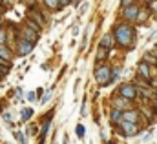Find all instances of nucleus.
<instances>
[{"label": "nucleus", "instance_id": "obj_24", "mask_svg": "<svg viewBox=\"0 0 157 144\" xmlns=\"http://www.w3.org/2000/svg\"><path fill=\"white\" fill-rule=\"evenodd\" d=\"M155 100H157V91H155Z\"/></svg>", "mask_w": 157, "mask_h": 144}, {"label": "nucleus", "instance_id": "obj_1", "mask_svg": "<svg viewBox=\"0 0 157 144\" xmlns=\"http://www.w3.org/2000/svg\"><path fill=\"white\" fill-rule=\"evenodd\" d=\"M115 40H117L121 46H124V47H132V44H133V38H135V33H133V28L132 26H128V24H121L115 28Z\"/></svg>", "mask_w": 157, "mask_h": 144}, {"label": "nucleus", "instance_id": "obj_3", "mask_svg": "<svg viewBox=\"0 0 157 144\" xmlns=\"http://www.w3.org/2000/svg\"><path fill=\"white\" fill-rule=\"evenodd\" d=\"M35 47V42H31V40H28V38H20L18 40V55L20 57H24V55H28V53H31V49Z\"/></svg>", "mask_w": 157, "mask_h": 144}, {"label": "nucleus", "instance_id": "obj_25", "mask_svg": "<svg viewBox=\"0 0 157 144\" xmlns=\"http://www.w3.org/2000/svg\"><path fill=\"white\" fill-rule=\"evenodd\" d=\"M0 78H2V73H0Z\"/></svg>", "mask_w": 157, "mask_h": 144}, {"label": "nucleus", "instance_id": "obj_18", "mask_svg": "<svg viewBox=\"0 0 157 144\" xmlns=\"http://www.w3.org/2000/svg\"><path fill=\"white\" fill-rule=\"evenodd\" d=\"M15 137H17V141H18L20 144H24V142H26V139H24V135H22L20 131H17V133H15Z\"/></svg>", "mask_w": 157, "mask_h": 144}, {"label": "nucleus", "instance_id": "obj_23", "mask_svg": "<svg viewBox=\"0 0 157 144\" xmlns=\"http://www.w3.org/2000/svg\"><path fill=\"white\" fill-rule=\"evenodd\" d=\"M49 97H51V95H49V93H46V95H44V99H42V102H48V99H49Z\"/></svg>", "mask_w": 157, "mask_h": 144}, {"label": "nucleus", "instance_id": "obj_4", "mask_svg": "<svg viewBox=\"0 0 157 144\" xmlns=\"http://www.w3.org/2000/svg\"><path fill=\"white\" fill-rule=\"evenodd\" d=\"M121 131H122L124 135L132 137V135H137V133H139V126H137V124H132V122L122 120V122H121Z\"/></svg>", "mask_w": 157, "mask_h": 144}, {"label": "nucleus", "instance_id": "obj_12", "mask_svg": "<svg viewBox=\"0 0 157 144\" xmlns=\"http://www.w3.org/2000/svg\"><path fill=\"white\" fill-rule=\"evenodd\" d=\"M24 35L29 36V40H31V42H35V40H37V36H39L33 29H31V28H24Z\"/></svg>", "mask_w": 157, "mask_h": 144}, {"label": "nucleus", "instance_id": "obj_8", "mask_svg": "<svg viewBox=\"0 0 157 144\" xmlns=\"http://www.w3.org/2000/svg\"><path fill=\"white\" fill-rule=\"evenodd\" d=\"M137 111H133V109H128V111H124V115H122V119L126 120V122H132V124H135L137 122Z\"/></svg>", "mask_w": 157, "mask_h": 144}, {"label": "nucleus", "instance_id": "obj_6", "mask_svg": "<svg viewBox=\"0 0 157 144\" xmlns=\"http://www.w3.org/2000/svg\"><path fill=\"white\" fill-rule=\"evenodd\" d=\"M139 7L133 4V6H130V7H126L124 9V18H128V20H137L139 18Z\"/></svg>", "mask_w": 157, "mask_h": 144}, {"label": "nucleus", "instance_id": "obj_5", "mask_svg": "<svg viewBox=\"0 0 157 144\" xmlns=\"http://www.w3.org/2000/svg\"><path fill=\"white\" fill-rule=\"evenodd\" d=\"M121 95H122L124 99L132 100V99H135V97H137V89H135L133 86L126 84V86H121Z\"/></svg>", "mask_w": 157, "mask_h": 144}, {"label": "nucleus", "instance_id": "obj_10", "mask_svg": "<svg viewBox=\"0 0 157 144\" xmlns=\"http://www.w3.org/2000/svg\"><path fill=\"white\" fill-rule=\"evenodd\" d=\"M0 59H4L6 62H11V51H9L4 44L0 46Z\"/></svg>", "mask_w": 157, "mask_h": 144}, {"label": "nucleus", "instance_id": "obj_17", "mask_svg": "<svg viewBox=\"0 0 157 144\" xmlns=\"http://www.w3.org/2000/svg\"><path fill=\"white\" fill-rule=\"evenodd\" d=\"M146 17H148V9H143V11L139 13V18H137V20H139V22H144Z\"/></svg>", "mask_w": 157, "mask_h": 144}, {"label": "nucleus", "instance_id": "obj_19", "mask_svg": "<svg viewBox=\"0 0 157 144\" xmlns=\"http://www.w3.org/2000/svg\"><path fill=\"white\" fill-rule=\"evenodd\" d=\"M150 11L152 13H157V0H152L150 2Z\"/></svg>", "mask_w": 157, "mask_h": 144}, {"label": "nucleus", "instance_id": "obj_21", "mask_svg": "<svg viewBox=\"0 0 157 144\" xmlns=\"http://www.w3.org/2000/svg\"><path fill=\"white\" fill-rule=\"evenodd\" d=\"M132 2H133V0H122V6H124V9H126V7H130V6H133Z\"/></svg>", "mask_w": 157, "mask_h": 144}, {"label": "nucleus", "instance_id": "obj_11", "mask_svg": "<svg viewBox=\"0 0 157 144\" xmlns=\"http://www.w3.org/2000/svg\"><path fill=\"white\" fill-rule=\"evenodd\" d=\"M112 44H113V38H112V35L102 36V40H101V47H106V49H110V47H112Z\"/></svg>", "mask_w": 157, "mask_h": 144}, {"label": "nucleus", "instance_id": "obj_13", "mask_svg": "<svg viewBox=\"0 0 157 144\" xmlns=\"http://www.w3.org/2000/svg\"><path fill=\"white\" fill-rule=\"evenodd\" d=\"M108 51H110V49H106V47H99L97 59H99V60H104V59H106V55H108Z\"/></svg>", "mask_w": 157, "mask_h": 144}, {"label": "nucleus", "instance_id": "obj_16", "mask_svg": "<svg viewBox=\"0 0 157 144\" xmlns=\"http://www.w3.org/2000/svg\"><path fill=\"white\" fill-rule=\"evenodd\" d=\"M75 133H77L78 139H82V137H84V126H82V124H78L77 128H75Z\"/></svg>", "mask_w": 157, "mask_h": 144}, {"label": "nucleus", "instance_id": "obj_7", "mask_svg": "<svg viewBox=\"0 0 157 144\" xmlns=\"http://www.w3.org/2000/svg\"><path fill=\"white\" fill-rule=\"evenodd\" d=\"M139 75L143 78H146V80H152V71H150V68H148L146 62H141L139 64Z\"/></svg>", "mask_w": 157, "mask_h": 144}, {"label": "nucleus", "instance_id": "obj_9", "mask_svg": "<svg viewBox=\"0 0 157 144\" xmlns=\"http://www.w3.org/2000/svg\"><path fill=\"white\" fill-rule=\"evenodd\" d=\"M122 115H124V113H122L121 109H117V108H115L113 111H112L110 119H112V122H113V124H121V122L124 120V119H122Z\"/></svg>", "mask_w": 157, "mask_h": 144}, {"label": "nucleus", "instance_id": "obj_20", "mask_svg": "<svg viewBox=\"0 0 157 144\" xmlns=\"http://www.w3.org/2000/svg\"><path fill=\"white\" fill-rule=\"evenodd\" d=\"M4 42H6V29H2V28H0V46H2Z\"/></svg>", "mask_w": 157, "mask_h": 144}, {"label": "nucleus", "instance_id": "obj_22", "mask_svg": "<svg viewBox=\"0 0 157 144\" xmlns=\"http://www.w3.org/2000/svg\"><path fill=\"white\" fill-rule=\"evenodd\" d=\"M59 4H60V7H62V6H70L71 0H59Z\"/></svg>", "mask_w": 157, "mask_h": 144}, {"label": "nucleus", "instance_id": "obj_2", "mask_svg": "<svg viewBox=\"0 0 157 144\" xmlns=\"http://www.w3.org/2000/svg\"><path fill=\"white\" fill-rule=\"evenodd\" d=\"M95 78H97V82H99L101 86H106V84L112 82L113 73H112V70H110L108 66H102V68H99V70L95 71Z\"/></svg>", "mask_w": 157, "mask_h": 144}, {"label": "nucleus", "instance_id": "obj_14", "mask_svg": "<svg viewBox=\"0 0 157 144\" xmlns=\"http://www.w3.org/2000/svg\"><path fill=\"white\" fill-rule=\"evenodd\" d=\"M44 2H46V6H48V7H51V9H59V7H60L59 0H44Z\"/></svg>", "mask_w": 157, "mask_h": 144}, {"label": "nucleus", "instance_id": "obj_15", "mask_svg": "<svg viewBox=\"0 0 157 144\" xmlns=\"http://www.w3.org/2000/svg\"><path fill=\"white\" fill-rule=\"evenodd\" d=\"M31 115H33V109H29V108L22 109V120H29Z\"/></svg>", "mask_w": 157, "mask_h": 144}]
</instances>
